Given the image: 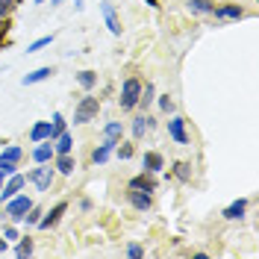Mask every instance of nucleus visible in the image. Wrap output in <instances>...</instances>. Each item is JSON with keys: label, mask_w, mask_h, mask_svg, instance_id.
I'll list each match as a JSON object with an SVG mask.
<instances>
[{"label": "nucleus", "mask_w": 259, "mask_h": 259, "mask_svg": "<svg viewBox=\"0 0 259 259\" xmlns=\"http://www.w3.org/2000/svg\"><path fill=\"white\" fill-rule=\"evenodd\" d=\"M65 209H68V203H56V206H53L48 215H41V218H38V224H35V227H41V230H50V227H56V224H59V218L65 215Z\"/></svg>", "instance_id": "nucleus-8"}, {"label": "nucleus", "mask_w": 259, "mask_h": 259, "mask_svg": "<svg viewBox=\"0 0 259 259\" xmlns=\"http://www.w3.org/2000/svg\"><path fill=\"white\" fill-rule=\"evenodd\" d=\"M115 145H118V142H112V139H103V145L95 147V153H92V162H95V165H103V162L112 156Z\"/></svg>", "instance_id": "nucleus-10"}, {"label": "nucleus", "mask_w": 259, "mask_h": 259, "mask_svg": "<svg viewBox=\"0 0 259 259\" xmlns=\"http://www.w3.org/2000/svg\"><path fill=\"white\" fill-rule=\"evenodd\" d=\"M189 9L197 15H212L215 12V3L212 0H189Z\"/></svg>", "instance_id": "nucleus-19"}, {"label": "nucleus", "mask_w": 259, "mask_h": 259, "mask_svg": "<svg viewBox=\"0 0 259 259\" xmlns=\"http://www.w3.org/2000/svg\"><path fill=\"white\" fill-rule=\"evenodd\" d=\"M62 130H65V118H62V112H56L53 115V124H50V142H53Z\"/></svg>", "instance_id": "nucleus-23"}, {"label": "nucleus", "mask_w": 259, "mask_h": 259, "mask_svg": "<svg viewBox=\"0 0 259 259\" xmlns=\"http://www.w3.org/2000/svg\"><path fill=\"white\" fill-rule=\"evenodd\" d=\"M127 256L142 259V256H145V247H142V244H130V247H127Z\"/></svg>", "instance_id": "nucleus-33"}, {"label": "nucleus", "mask_w": 259, "mask_h": 259, "mask_svg": "<svg viewBox=\"0 0 259 259\" xmlns=\"http://www.w3.org/2000/svg\"><path fill=\"white\" fill-rule=\"evenodd\" d=\"M48 77H53V68H50V65H45V68H35L32 74H27L21 82H24V85H32V82H41V80H48Z\"/></svg>", "instance_id": "nucleus-16"}, {"label": "nucleus", "mask_w": 259, "mask_h": 259, "mask_svg": "<svg viewBox=\"0 0 259 259\" xmlns=\"http://www.w3.org/2000/svg\"><path fill=\"white\" fill-rule=\"evenodd\" d=\"M215 18H221V21H239V18L244 15L242 6H233V3H227V6H215V12H212Z\"/></svg>", "instance_id": "nucleus-9"}, {"label": "nucleus", "mask_w": 259, "mask_h": 259, "mask_svg": "<svg viewBox=\"0 0 259 259\" xmlns=\"http://www.w3.org/2000/svg\"><path fill=\"white\" fill-rule=\"evenodd\" d=\"M150 127H153V118H147V115H139V118L133 121V136H136V139H142V136H145Z\"/></svg>", "instance_id": "nucleus-17"}, {"label": "nucleus", "mask_w": 259, "mask_h": 259, "mask_svg": "<svg viewBox=\"0 0 259 259\" xmlns=\"http://www.w3.org/2000/svg\"><path fill=\"white\" fill-rule=\"evenodd\" d=\"M53 153H56V150H53V142H38V147L32 150V159L41 165V162H50V159H53Z\"/></svg>", "instance_id": "nucleus-12"}, {"label": "nucleus", "mask_w": 259, "mask_h": 259, "mask_svg": "<svg viewBox=\"0 0 259 259\" xmlns=\"http://www.w3.org/2000/svg\"><path fill=\"white\" fill-rule=\"evenodd\" d=\"M127 197H130V203L136 206L139 212H147L150 209V194L147 192H139V189H130L127 192Z\"/></svg>", "instance_id": "nucleus-11"}, {"label": "nucleus", "mask_w": 259, "mask_h": 259, "mask_svg": "<svg viewBox=\"0 0 259 259\" xmlns=\"http://www.w3.org/2000/svg\"><path fill=\"white\" fill-rule=\"evenodd\" d=\"M50 3H53V6H59V3H65V0H50Z\"/></svg>", "instance_id": "nucleus-39"}, {"label": "nucleus", "mask_w": 259, "mask_h": 259, "mask_svg": "<svg viewBox=\"0 0 259 259\" xmlns=\"http://www.w3.org/2000/svg\"><path fill=\"white\" fill-rule=\"evenodd\" d=\"M130 189H139V192H153V189H156V183H153V180L150 177H145V174H142V177H136V180H130Z\"/></svg>", "instance_id": "nucleus-20"}, {"label": "nucleus", "mask_w": 259, "mask_h": 259, "mask_svg": "<svg viewBox=\"0 0 259 259\" xmlns=\"http://www.w3.org/2000/svg\"><path fill=\"white\" fill-rule=\"evenodd\" d=\"M21 153H24V150H21L18 145H9L3 153H0V156H3V159H9V162H18V159H21Z\"/></svg>", "instance_id": "nucleus-27"}, {"label": "nucleus", "mask_w": 259, "mask_h": 259, "mask_svg": "<svg viewBox=\"0 0 259 259\" xmlns=\"http://www.w3.org/2000/svg\"><path fill=\"white\" fill-rule=\"evenodd\" d=\"M147 6H150V9H156V6H159V3H156V0H145Z\"/></svg>", "instance_id": "nucleus-38"}, {"label": "nucleus", "mask_w": 259, "mask_h": 259, "mask_svg": "<svg viewBox=\"0 0 259 259\" xmlns=\"http://www.w3.org/2000/svg\"><path fill=\"white\" fill-rule=\"evenodd\" d=\"M244 209H247V200H233V203L224 209V218L236 221V218H242V215H244Z\"/></svg>", "instance_id": "nucleus-18"}, {"label": "nucleus", "mask_w": 259, "mask_h": 259, "mask_svg": "<svg viewBox=\"0 0 259 259\" xmlns=\"http://www.w3.org/2000/svg\"><path fill=\"white\" fill-rule=\"evenodd\" d=\"M77 80H80V85H82V89H95L97 74H95V71H80V77H77Z\"/></svg>", "instance_id": "nucleus-24"}, {"label": "nucleus", "mask_w": 259, "mask_h": 259, "mask_svg": "<svg viewBox=\"0 0 259 259\" xmlns=\"http://www.w3.org/2000/svg\"><path fill=\"white\" fill-rule=\"evenodd\" d=\"M6 3H12V0H6Z\"/></svg>", "instance_id": "nucleus-42"}, {"label": "nucleus", "mask_w": 259, "mask_h": 259, "mask_svg": "<svg viewBox=\"0 0 259 259\" xmlns=\"http://www.w3.org/2000/svg\"><path fill=\"white\" fill-rule=\"evenodd\" d=\"M153 95H156V92H153V85H150V82H147L145 89H142V95H139V103H142V106H150V103H153Z\"/></svg>", "instance_id": "nucleus-25"}, {"label": "nucleus", "mask_w": 259, "mask_h": 259, "mask_svg": "<svg viewBox=\"0 0 259 259\" xmlns=\"http://www.w3.org/2000/svg\"><path fill=\"white\" fill-rule=\"evenodd\" d=\"M38 218H41V209H35V206H30V209H27V215H24V221H27L30 227L38 224Z\"/></svg>", "instance_id": "nucleus-30"}, {"label": "nucleus", "mask_w": 259, "mask_h": 259, "mask_svg": "<svg viewBox=\"0 0 259 259\" xmlns=\"http://www.w3.org/2000/svg\"><path fill=\"white\" fill-rule=\"evenodd\" d=\"M118 156H121V159H130V156H133V147H130V145H124L121 150H118Z\"/></svg>", "instance_id": "nucleus-34"}, {"label": "nucleus", "mask_w": 259, "mask_h": 259, "mask_svg": "<svg viewBox=\"0 0 259 259\" xmlns=\"http://www.w3.org/2000/svg\"><path fill=\"white\" fill-rule=\"evenodd\" d=\"M3 177H6V174H3V171H0V189H3Z\"/></svg>", "instance_id": "nucleus-40"}, {"label": "nucleus", "mask_w": 259, "mask_h": 259, "mask_svg": "<svg viewBox=\"0 0 259 259\" xmlns=\"http://www.w3.org/2000/svg\"><path fill=\"white\" fill-rule=\"evenodd\" d=\"M53 142H56V145H53L56 153H71V150H74V136H71V133H65V130L53 139Z\"/></svg>", "instance_id": "nucleus-15"}, {"label": "nucleus", "mask_w": 259, "mask_h": 259, "mask_svg": "<svg viewBox=\"0 0 259 259\" xmlns=\"http://www.w3.org/2000/svg\"><path fill=\"white\" fill-rule=\"evenodd\" d=\"M0 171H3L6 177H9V174H15V171H18V162H9V159H3V156H0Z\"/></svg>", "instance_id": "nucleus-31"}, {"label": "nucleus", "mask_w": 259, "mask_h": 259, "mask_svg": "<svg viewBox=\"0 0 259 259\" xmlns=\"http://www.w3.org/2000/svg\"><path fill=\"white\" fill-rule=\"evenodd\" d=\"M6 12H9V3H6V0H0V18L6 15Z\"/></svg>", "instance_id": "nucleus-36"}, {"label": "nucleus", "mask_w": 259, "mask_h": 259, "mask_svg": "<svg viewBox=\"0 0 259 259\" xmlns=\"http://www.w3.org/2000/svg\"><path fill=\"white\" fill-rule=\"evenodd\" d=\"M32 3H45V0H32Z\"/></svg>", "instance_id": "nucleus-41"}, {"label": "nucleus", "mask_w": 259, "mask_h": 259, "mask_svg": "<svg viewBox=\"0 0 259 259\" xmlns=\"http://www.w3.org/2000/svg\"><path fill=\"white\" fill-rule=\"evenodd\" d=\"M32 206V200L27 197V194H15V197H9L6 200V218L9 221H24V215H27V209Z\"/></svg>", "instance_id": "nucleus-1"}, {"label": "nucleus", "mask_w": 259, "mask_h": 259, "mask_svg": "<svg viewBox=\"0 0 259 259\" xmlns=\"http://www.w3.org/2000/svg\"><path fill=\"white\" fill-rule=\"evenodd\" d=\"M24 183H27V177H21L18 171H15V174H9V183H6V186L0 189V200L6 203L9 197H15V194L21 192V189H24Z\"/></svg>", "instance_id": "nucleus-5"}, {"label": "nucleus", "mask_w": 259, "mask_h": 259, "mask_svg": "<svg viewBox=\"0 0 259 259\" xmlns=\"http://www.w3.org/2000/svg\"><path fill=\"white\" fill-rule=\"evenodd\" d=\"M168 136L177 142V145H189V133H186V121L183 118H171L168 121Z\"/></svg>", "instance_id": "nucleus-7"}, {"label": "nucleus", "mask_w": 259, "mask_h": 259, "mask_svg": "<svg viewBox=\"0 0 259 259\" xmlns=\"http://www.w3.org/2000/svg\"><path fill=\"white\" fill-rule=\"evenodd\" d=\"M0 253H6V239L0 236Z\"/></svg>", "instance_id": "nucleus-37"}, {"label": "nucleus", "mask_w": 259, "mask_h": 259, "mask_svg": "<svg viewBox=\"0 0 259 259\" xmlns=\"http://www.w3.org/2000/svg\"><path fill=\"white\" fill-rule=\"evenodd\" d=\"M30 183H35L38 192H50V183H53V168H48V162H41V168H32L27 174Z\"/></svg>", "instance_id": "nucleus-3"}, {"label": "nucleus", "mask_w": 259, "mask_h": 259, "mask_svg": "<svg viewBox=\"0 0 259 259\" xmlns=\"http://www.w3.org/2000/svg\"><path fill=\"white\" fill-rule=\"evenodd\" d=\"M15 253H18V256H30V253H32V242H30V239H21L18 247H15Z\"/></svg>", "instance_id": "nucleus-29"}, {"label": "nucleus", "mask_w": 259, "mask_h": 259, "mask_svg": "<svg viewBox=\"0 0 259 259\" xmlns=\"http://www.w3.org/2000/svg\"><path fill=\"white\" fill-rule=\"evenodd\" d=\"M121 133H124L121 121H109V124H106V130H103V136H106V139H112V142H118V139H121Z\"/></svg>", "instance_id": "nucleus-22"}, {"label": "nucleus", "mask_w": 259, "mask_h": 259, "mask_svg": "<svg viewBox=\"0 0 259 259\" xmlns=\"http://www.w3.org/2000/svg\"><path fill=\"white\" fill-rule=\"evenodd\" d=\"M162 168H165V159H162V153H156V150H147V153H145V171L156 174V171H162Z\"/></svg>", "instance_id": "nucleus-13"}, {"label": "nucleus", "mask_w": 259, "mask_h": 259, "mask_svg": "<svg viewBox=\"0 0 259 259\" xmlns=\"http://www.w3.org/2000/svg\"><path fill=\"white\" fill-rule=\"evenodd\" d=\"M97 106H100L97 97H82L80 106L74 109V124H89V121L97 115Z\"/></svg>", "instance_id": "nucleus-4"}, {"label": "nucleus", "mask_w": 259, "mask_h": 259, "mask_svg": "<svg viewBox=\"0 0 259 259\" xmlns=\"http://www.w3.org/2000/svg\"><path fill=\"white\" fill-rule=\"evenodd\" d=\"M159 109L162 112H174V100H171L168 95H162L159 97Z\"/></svg>", "instance_id": "nucleus-32"}, {"label": "nucleus", "mask_w": 259, "mask_h": 259, "mask_svg": "<svg viewBox=\"0 0 259 259\" xmlns=\"http://www.w3.org/2000/svg\"><path fill=\"white\" fill-rule=\"evenodd\" d=\"M189 177H192V165H189V162H177V180L186 183Z\"/></svg>", "instance_id": "nucleus-28"}, {"label": "nucleus", "mask_w": 259, "mask_h": 259, "mask_svg": "<svg viewBox=\"0 0 259 259\" xmlns=\"http://www.w3.org/2000/svg\"><path fill=\"white\" fill-rule=\"evenodd\" d=\"M50 41H53V35H41V38H35V41H32L30 48H27V53H38L41 48H48Z\"/></svg>", "instance_id": "nucleus-26"}, {"label": "nucleus", "mask_w": 259, "mask_h": 259, "mask_svg": "<svg viewBox=\"0 0 259 259\" xmlns=\"http://www.w3.org/2000/svg\"><path fill=\"white\" fill-rule=\"evenodd\" d=\"M56 168L62 171V174H74V168H77V162L71 153H59V159H56Z\"/></svg>", "instance_id": "nucleus-21"}, {"label": "nucleus", "mask_w": 259, "mask_h": 259, "mask_svg": "<svg viewBox=\"0 0 259 259\" xmlns=\"http://www.w3.org/2000/svg\"><path fill=\"white\" fill-rule=\"evenodd\" d=\"M139 95H142V82L139 80H124L121 85V109H133V106H139Z\"/></svg>", "instance_id": "nucleus-2"}, {"label": "nucleus", "mask_w": 259, "mask_h": 259, "mask_svg": "<svg viewBox=\"0 0 259 259\" xmlns=\"http://www.w3.org/2000/svg\"><path fill=\"white\" fill-rule=\"evenodd\" d=\"M3 236H6V239H18V230H15V227H6V230H3Z\"/></svg>", "instance_id": "nucleus-35"}, {"label": "nucleus", "mask_w": 259, "mask_h": 259, "mask_svg": "<svg viewBox=\"0 0 259 259\" xmlns=\"http://www.w3.org/2000/svg\"><path fill=\"white\" fill-rule=\"evenodd\" d=\"M100 12H103V21H106L109 32H112V35H121V21H118V15H115V6L109 3V0H103V3H100Z\"/></svg>", "instance_id": "nucleus-6"}, {"label": "nucleus", "mask_w": 259, "mask_h": 259, "mask_svg": "<svg viewBox=\"0 0 259 259\" xmlns=\"http://www.w3.org/2000/svg\"><path fill=\"white\" fill-rule=\"evenodd\" d=\"M30 139L35 142V145H38V142H50V124H48V121H38V124H32Z\"/></svg>", "instance_id": "nucleus-14"}]
</instances>
